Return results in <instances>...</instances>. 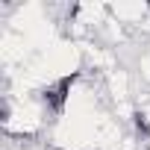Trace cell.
Segmentation results:
<instances>
[{"mask_svg":"<svg viewBox=\"0 0 150 150\" xmlns=\"http://www.w3.org/2000/svg\"><path fill=\"white\" fill-rule=\"evenodd\" d=\"M50 150H53V147H50Z\"/></svg>","mask_w":150,"mask_h":150,"instance_id":"obj_4","label":"cell"},{"mask_svg":"<svg viewBox=\"0 0 150 150\" xmlns=\"http://www.w3.org/2000/svg\"><path fill=\"white\" fill-rule=\"evenodd\" d=\"M109 15L115 21H121L135 35L141 30V24L150 18V3H141V0H118V3H109Z\"/></svg>","mask_w":150,"mask_h":150,"instance_id":"obj_1","label":"cell"},{"mask_svg":"<svg viewBox=\"0 0 150 150\" xmlns=\"http://www.w3.org/2000/svg\"><path fill=\"white\" fill-rule=\"evenodd\" d=\"M6 150H50L47 141H9Z\"/></svg>","mask_w":150,"mask_h":150,"instance_id":"obj_3","label":"cell"},{"mask_svg":"<svg viewBox=\"0 0 150 150\" xmlns=\"http://www.w3.org/2000/svg\"><path fill=\"white\" fill-rule=\"evenodd\" d=\"M132 74H135V80L150 91V38H144V44L138 47V56L132 62Z\"/></svg>","mask_w":150,"mask_h":150,"instance_id":"obj_2","label":"cell"}]
</instances>
